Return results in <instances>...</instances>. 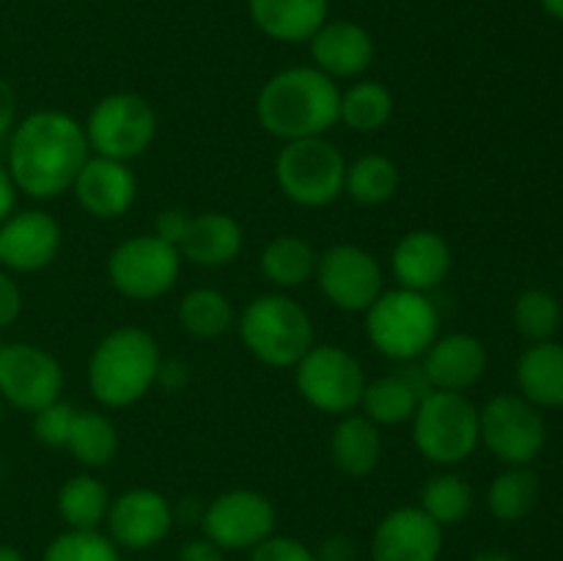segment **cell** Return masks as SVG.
Returning a JSON list of instances; mask_svg holds the SVG:
<instances>
[{
	"label": "cell",
	"instance_id": "obj_1",
	"mask_svg": "<svg viewBox=\"0 0 563 561\" xmlns=\"http://www.w3.org/2000/svg\"><path fill=\"white\" fill-rule=\"evenodd\" d=\"M88 152L86 130L69 113L36 110L11 135L9 174L31 198H55L75 185Z\"/></svg>",
	"mask_w": 563,
	"mask_h": 561
},
{
	"label": "cell",
	"instance_id": "obj_2",
	"mask_svg": "<svg viewBox=\"0 0 563 561\" xmlns=\"http://www.w3.org/2000/svg\"><path fill=\"white\" fill-rule=\"evenodd\" d=\"M341 91L317 66H291L264 82L256 99L258 124L284 143L319 138L339 121Z\"/></svg>",
	"mask_w": 563,
	"mask_h": 561
},
{
	"label": "cell",
	"instance_id": "obj_3",
	"mask_svg": "<svg viewBox=\"0 0 563 561\" xmlns=\"http://www.w3.org/2000/svg\"><path fill=\"white\" fill-rule=\"evenodd\" d=\"M159 346L148 330L126 324L104 336L88 361L91 394L108 407L135 405L157 380Z\"/></svg>",
	"mask_w": 563,
	"mask_h": 561
},
{
	"label": "cell",
	"instance_id": "obj_4",
	"mask_svg": "<svg viewBox=\"0 0 563 561\" xmlns=\"http://www.w3.org/2000/svg\"><path fill=\"white\" fill-rule=\"evenodd\" d=\"M240 336L253 358L278 369L297 366L313 346L311 317L289 295H262L247 302Z\"/></svg>",
	"mask_w": 563,
	"mask_h": 561
},
{
	"label": "cell",
	"instance_id": "obj_5",
	"mask_svg": "<svg viewBox=\"0 0 563 561\" xmlns=\"http://www.w3.org/2000/svg\"><path fill=\"white\" fill-rule=\"evenodd\" d=\"M440 317L423 292H383L366 311V333L383 355L394 361H416L434 344Z\"/></svg>",
	"mask_w": 563,
	"mask_h": 561
},
{
	"label": "cell",
	"instance_id": "obj_6",
	"mask_svg": "<svg viewBox=\"0 0 563 561\" xmlns=\"http://www.w3.org/2000/svg\"><path fill=\"white\" fill-rule=\"evenodd\" d=\"M418 451L438 465H456L476 451L478 407L460 391H432L412 416Z\"/></svg>",
	"mask_w": 563,
	"mask_h": 561
},
{
	"label": "cell",
	"instance_id": "obj_7",
	"mask_svg": "<svg viewBox=\"0 0 563 561\" xmlns=\"http://www.w3.org/2000/svg\"><path fill=\"white\" fill-rule=\"evenodd\" d=\"M275 179L289 201L300 207H328L344 193L346 160L335 143L319 138L289 141L275 160Z\"/></svg>",
	"mask_w": 563,
	"mask_h": 561
},
{
	"label": "cell",
	"instance_id": "obj_8",
	"mask_svg": "<svg viewBox=\"0 0 563 561\" xmlns=\"http://www.w3.org/2000/svg\"><path fill=\"white\" fill-rule=\"evenodd\" d=\"M82 130H86L88 148H93L99 157L126 163L141 157L152 146L157 116L146 99L121 91L99 99Z\"/></svg>",
	"mask_w": 563,
	"mask_h": 561
},
{
	"label": "cell",
	"instance_id": "obj_9",
	"mask_svg": "<svg viewBox=\"0 0 563 561\" xmlns=\"http://www.w3.org/2000/svg\"><path fill=\"white\" fill-rule=\"evenodd\" d=\"M478 435L506 465H531L548 443V427L539 407L517 394L493 396L478 410Z\"/></svg>",
	"mask_w": 563,
	"mask_h": 561
},
{
	"label": "cell",
	"instance_id": "obj_10",
	"mask_svg": "<svg viewBox=\"0 0 563 561\" xmlns=\"http://www.w3.org/2000/svg\"><path fill=\"white\" fill-rule=\"evenodd\" d=\"M297 391L322 413H350L361 405L366 374L352 352L335 344H313L297 363Z\"/></svg>",
	"mask_w": 563,
	"mask_h": 561
},
{
	"label": "cell",
	"instance_id": "obj_11",
	"mask_svg": "<svg viewBox=\"0 0 563 561\" xmlns=\"http://www.w3.org/2000/svg\"><path fill=\"white\" fill-rule=\"evenodd\" d=\"M181 253L159 237H132L108 258L110 284L132 300H154L170 292L179 278Z\"/></svg>",
	"mask_w": 563,
	"mask_h": 561
},
{
	"label": "cell",
	"instance_id": "obj_12",
	"mask_svg": "<svg viewBox=\"0 0 563 561\" xmlns=\"http://www.w3.org/2000/svg\"><path fill=\"white\" fill-rule=\"evenodd\" d=\"M64 388V369L47 350L25 341L0 346V399L36 413L55 402Z\"/></svg>",
	"mask_w": 563,
	"mask_h": 561
},
{
	"label": "cell",
	"instance_id": "obj_13",
	"mask_svg": "<svg viewBox=\"0 0 563 561\" xmlns=\"http://www.w3.org/2000/svg\"><path fill=\"white\" fill-rule=\"evenodd\" d=\"M317 280L322 295L341 311H368L383 295V267L357 245H333L319 256Z\"/></svg>",
	"mask_w": 563,
	"mask_h": 561
},
{
	"label": "cell",
	"instance_id": "obj_14",
	"mask_svg": "<svg viewBox=\"0 0 563 561\" xmlns=\"http://www.w3.org/2000/svg\"><path fill=\"white\" fill-rule=\"evenodd\" d=\"M203 531L220 550L256 548L275 528V506L253 490H231L203 509Z\"/></svg>",
	"mask_w": 563,
	"mask_h": 561
},
{
	"label": "cell",
	"instance_id": "obj_15",
	"mask_svg": "<svg viewBox=\"0 0 563 561\" xmlns=\"http://www.w3.org/2000/svg\"><path fill=\"white\" fill-rule=\"evenodd\" d=\"M443 548V526L434 522L421 506H401L374 531V561H438Z\"/></svg>",
	"mask_w": 563,
	"mask_h": 561
},
{
	"label": "cell",
	"instance_id": "obj_16",
	"mask_svg": "<svg viewBox=\"0 0 563 561\" xmlns=\"http://www.w3.org/2000/svg\"><path fill=\"white\" fill-rule=\"evenodd\" d=\"M60 248V226L38 209L9 215L0 223V264L16 273L47 267Z\"/></svg>",
	"mask_w": 563,
	"mask_h": 561
},
{
	"label": "cell",
	"instance_id": "obj_17",
	"mask_svg": "<svg viewBox=\"0 0 563 561\" xmlns=\"http://www.w3.org/2000/svg\"><path fill=\"white\" fill-rule=\"evenodd\" d=\"M174 522V509L157 490L135 487L121 493L108 509L110 534L130 550H143L165 539Z\"/></svg>",
	"mask_w": 563,
	"mask_h": 561
},
{
	"label": "cell",
	"instance_id": "obj_18",
	"mask_svg": "<svg viewBox=\"0 0 563 561\" xmlns=\"http://www.w3.org/2000/svg\"><path fill=\"white\" fill-rule=\"evenodd\" d=\"M71 190L77 204L93 218H119L135 204L137 182L126 163L97 154L86 160Z\"/></svg>",
	"mask_w": 563,
	"mask_h": 561
},
{
	"label": "cell",
	"instance_id": "obj_19",
	"mask_svg": "<svg viewBox=\"0 0 563 561\" xmlns=\"http://www.w3.org/2000/svg\"><path fill=\"white\" fill-rule=\"evenodd\" d=\"M423 372L434 391H467L487 372V346L471 333L434 339L423 352Z\"/></svg>",
	"mask_w": 563,
	"mask_h": 561
},
{
	"label": "cell",
	"instance_id": "obj_20",
	"mask_svg": "<svg viewBox=\"0 0 563 561\" xmlns=\"http://www.w3.org/2000/svg\"><path fill=\"white\" fill-rule=\"evenodd\" d=\"M390 264H394V275L401 289L427 295L449 278L454 258H451L449 242L438 231L418 229L401 237Z\"/></svg>",
	"mask_w": 563,
	"mask_h": 561
},
{
	"label": "cell",
	"instance_id": "obj_21",
	"mask_svg": "<svg viewBox=\"0 0 563 561\" xmlns=\"http://www.w3.org/2000/svg\"><path fill=\"white\" fill-rule=\"evenodd\" d=\"M311 55L317 69L328 77H357L374 58V42L357 22H324L311 38Z\"/></svg>",
	"mask_w": 563,
	"mask_h": 561
},
{
	"label": "cell",
	"instance_id": "obj_22",
	"mask_svg": "<svg viewBox=\"0 0 563 561\" xmlns=\"http://www.w3.org/2000/svg\"><path fill=\"white\" fill-rule=\"evenodd\" d=\"M242 226L225 212H203L190 220L179 253L198 267H225L242 251Z\"/></svg>",
	"mask_w": 563,
	"mask_h": 561
},
{
	"label": "cell",
	"instance_id": "obj_23",
	"mask_svg": "<svg viewBox=\"0 0 563 561\" xmlns=\"http://www.w3.org/2000/svg\"><path fill=\"white\" fill-rule=\"evenodd\" d=\"M251 20L278 42H308L328 22V0H247Z\"/></svg>",
	"mask_w": 563,
	"mask_h": 561
},
{
	"label": "cell",
	"instance_id": "obj_24",
	"mask_svg": "<svg viewBox=\"0 0 563 561\" xmlns=\"http://www.w3.org/2000/svg\"><path fill=\"white\" fill-rule=\"evenodd\" d=\"M517 385L537 407H563V344L537 341L517 361Z\"/></svg>",
	"mask_w": 563,
	"mask_h": 561
},
{
	"label": "cell",
	"instance_id": "obj_25",
	"mask_svg": "<svg viewBox=\"0 0 563 561\" xmlns=\"http://www.w3.org/2000/svg\"><path fill=\"white\" fill-rule=\"evenodd\" d=\"M330 457L333 465L346 476H366L377 468L383 457V438L377 424L366 416H344L330 438Z\"/></svg>",
	"mask_w": 563,
	"mask_h": 561
},
{
	"label": "cell",
	"instance_id": "obj_26",
	"mask_svg": "<svg viewBox=\"0 0 563 561\" xmlns=\"http://www.w3.org/2000/svg\"><path fill=\"white\" fill-rule=\"evenodd\" d=\"M317 264L319 256L311 242L295 234L275 237L273 242H267L262 253L264 278L269 284L280 286V289H295V286L311 280L317 275Z\"/></svg>",
	"mask_w": 563,
	"mask_h": 561
},
{
	"label": "cell",
	"instance_id": "obj_27",
	"mask_svg": "<svg viewBox=\"0 0 563 561\" xmlns=\"http://www.w3.org/2000/svg\"><path fill=\"white\" fill-rule=\"evenodd\" d=\"M64 449H69L71 457L82 465L102 468L119 451V432H115L113 421L102 413L77 410Z\"/></svg>",
	"mask_w": 563,
	"mask_h": 561
},
{
	"label": "cell",
	"instance_id": "obj_28",
	"mask_svg": "<svg viewBox=\"0 0 563 561\" xmlns=\"http://www.w3.org/2000/svg\"><path fill=\"white\" fill-rule=\"evenodd\" d=\"M344 190L352 201L363 207H377L390 201L399 190V168L385 154H363L355 163L346 165Z\"/></svg>",
	"mask_w": 563,
	"mask_h": 561
},
{
	"label": "cell",
	"instance_id": "obj_29",
	"mask_svg": "<svg viewBox=\"0 0 563 561\" xmlns=\"http://www.w3.org/2000/svg\"><path fill=\"white\" fill-rule=\"evenodd\" d=\"M394 116V94L377 80H361L341 94L339 121L355 132H377Z\"/></svg>",
	"mask_w": 563,
	"mask_h": 561
},
{
	"label": "cell",
	"instance_id": "obj_30",
	"mask_svg": "<svg viewBox=\"0 0 563 561\" xmlns=\"http://www.w3.org/2000/svg\"><path fill=\"white\" fill-rule=\"evenodd\" d=\"M108 487L99 479L86 476V473L71 476L58 493L60 517L69 522V528H77V531H93L108 517Z\"/></svg>",
	"mask_w": 563,
	"mask_h": 561
},
{
	"label": "cell",
	"instance_id": "obj_31",
	"mask_svg": "<svg viewBox=\"0 0 563 561\" xmlns=\"http://www.w3.org/2000/svg\"><path fill=\"white\" fill-rule=\"evenodd\" d=\"M537 501L539 476L533 471H528V465H511L509 471L498 473L495 482L489 484V512L504 522H517L526 515H531Z\"/></svg>",
	"mask_w": 563,
	"mask_h": 561
},
{
	"label": "cell",
	"instance_id": "obj_32",
	"mask_svg": "<svg viewBox=\"0 0 563 561\" xmlns=\"http://www.w3.org/2000/svg\"><path fill=\"white\" fill-rule=\"evenodd\" d=\"M179 322L196 339H218L234 324V308L218 289H192L179 302Z\"/></svg>",
	"mask_w": 563,
	"mask_h": 561
},
{
	"label": "cell",
	"instance_id": "obj_33",
	"mask_svg": "<svg viewBox=\"0 0 563 561\" xmlns=\"http://www.w3.org/2000/svg\"><path fill=\"white\" fill-rule=\"evenodd\" d=\"M366 418L374 424H405L416 416L418 405H421V396L399 377V374H388V377H379L374 383H366L361 399Z\"/></svg>",
	"mask_w": 563,
	"mask_h": 561
},
{
	"label": "cell",
	"instance_id": "obj_34",
	"mask_svg": "<svg viewBox=\"0 0 563 561\" xmlns=\"http://www.w3.org/2000/svg\"><path fill=\"white\" fill-rule=\"evenodd\" d=\"M421 509L440 526H454V522L465 520L473 509L471 484L454 473L429 479L421 493Z\"/></svg>",
	"mask_w": 563,
	"mask_h": 561
},
{
	"label": "cell",
	"instance_id": "obj_35",
	"mask_svg": "<svg viewBox=\"0 0 563 561\" xmlns=\"http://www.w3.org/2000/svg\"><path fill=\"white\" fill-rule=\"evenodd\" d=\"M515 328L526 339L550 341L561 328V302L544 289H528L515 302Z\"/></svg>",
	"mask_w": 563,
	"mask_h": 561
},
{
	"label": "cell",
	"instance_id": "obj_36",
	"mask_svg": "<svg viewBox=\"0 0 563 561\" xmlns=\"http://www.w3.org/2000/svg\"><path fill=\"white\" fill-rule=\"evenodd\" d=\"M44 561H119V550L97 528L93 531L71 528L47 544Z\"/></svg>",
	"mask_w": 563,
	"mask_h": 561
},
{
	"label": "cell",
	"instance_id": "obj_37",
	"mask_svg": "<svg viewBox=\"0 0 563 561\" xmlns=\"http://www.w3.org/2000/svg\"><path fill=\"white\" fill-rule=\"evenodd\" d=\"M75 407L69 402H49L47 407L33 413V435H36L38 443L53 446V449H60L66 446V438H69L71 421H75Z\"/></svg>",
	"mask_w": 563,
	"mask_h": 561
},
{
	"label": "cell",
	"instance_id": "obj_38",
	"mask_svg": "<svg viewBox=\"0 0 563 561\" xmlns=\"http://www.w3.org/2000/svg\"><path fill=\"white\" fill-rule=\"evenodd\" d=\"M251 561H317V556L291 537H267L253 548Z\"/></svg>",
	"mask_w": 563,
	"mask_h": 561
},
{
	"label": "cell",
	"instance_id": "obj_39",
	"mask_svg": "<svg viewBox=\"0 0 563 561\" xmlns=\"http://www.w3.org/2000/svg\"><path fill=\"white\" fill-rule=\"evenodd\" d=\"M190 215L185 209H163L157 215V226H154V237H159L168 245L179 248V242L185 240L187 229H190Z\"/></svg>",
	"mask_w": 563,
	"mask_h": 561
},
{
	"label": "cell",
	"instance_id": "obj_40",
	"mask_svg": "<svg viewBox=\"0 0 563 561\" xmlns=\"http://www.w3.org/2000/svg\"><path fill=\"white\" fill-rule=\"evenodd\" d=\"M22 311V295L14 280L0 270V328L14 322Z\"/></svg>",
	"mask_w": 563,
	"mask_h": 561
},
{
	"label": "cell",
	"instance_id": "obj_41",
	"mask_svg": "<svg viewBox=\"0 0 563 561\" xmlns=\"http://www.w3.org/2000/svg\"><path fill=\"white\" fill-rule=\"evenodd\" d=\"M154 383H159L165 391H170V394H176V391H181L187 383H190V369H187V363L181 361V358H170V361H159L157 380H154Z\"/></svg>",
	"mask_w": 563,
	"mask_h": 561
},
{
	"label": "cell",
	"instance_id": "obj_42",
	"mask_svg": "<svg viewBox=\"0 0 563 561\" xmlns=\"http://www.w3.org/2000/svg\"><path fill=\"white\" fill-rule=\"evenodd\" d=\"M313 556H317V561H357V548L350 537L333 534V537L322 539Z\"/></svg>",
	"mask_w": 563,
	"mask_h": 561
},
{
	"label": "cell",
	"instance_id": "obj_43",
	"mask_svg": "<svg viewBox=\"0 0 563 561\" xmlns=\"http://www.w3.org/2000/svg\"><path fill=\"white\" fill-rule=\"evenodd\" d=\"M16 119V91L5 77H0V138L14 127Z\"/></svg>",
	"mask_w": 563,
	"mask_h": 561
},
{
	"label": "cell",
	"instance_id": "obj_44",
	"mask_svg": "<svg viewBox=\"0 0 563 561\" xmlns=\"http://www.w3.org/2000/svg\"><path fill=\"white\" fill-rule=\"evenodd\" d=\"M179 561H223V553L209 539H196V542H187L179 550Z\"/></svg>",
	"mask_w": 563,
	"mask_h": 561
},
{
	"label": "cell",
	"instance_id": "obj_45",
	"mask_svg": "<svg viewBox=\"0 0 563 561\" xmlns=\"http://www.w3.org/2000/svg\"><path fill=\"white\" fill-rule=\"evenodd\" d=\"M14 204H16V185L11 179L9 168L0 165V223H3L9 215H14Z\"/></svg>",
	"mask_w": 563,
	"mask_h": 561
},
{
	"label": "cell",
	"instance_id": "obj_46",
	"mask_svg": "<svg viewBox=\"0 0 563 561\" xmlns=\"http://www.w3.org/2000/svg\"><path fill=\"white\" fill-rule=\"evenodd\" d=\"M542 6L550 16H555V20L563 22V0H542Z\"/></svg>",
	"mask_w": 563,
	"mask_h": 561
},
{
	"label": "cell",
	"instance_id": "obj_47",
	"mask_svg": "<svg viewBox=\"0 0 563 561\" xmlns=\"http://www.w3.org/2000/svg\"><path fill=\"white\" fill-rule=\"evenodd\" d=\"M473 561H515L509 553H500V550H487V553H478Z\"/></svg>",
	"mask_w": 563,
	"mask_h": 561
},
{
	"label": "cell",
	"instance_id": "obj_48",
	"mask_svg": "<svg viewBox=\"0 0 563 561\" xmlns=\"http://www.w3.org/2000/svg\"><path fill=\"white\" fill-rule=\"evenodd\" d=\"M0 561H25L20 550L9 548V544H0Z\"/></svg>",
	"mask_w": 563,
	"mask_h": 561
},
{
	"label": "cell",
	"instance_id": "obj_49",
	"mask_svg": "<svg viewBox=\"0 0 563 561\" xmlns=\"http://www.w3.org/2000/svg\"><path fill=\"white\" fill-rule=\"evenodd\" d=\"M0 418H3V399H0Z\"/></svg>",
	"mask_w": 563,
	"mask_h": 561
},
{
	"label": "cell",
	"instance_id": "obj_50",
	"mask_svg": "<svg viewBox=\"0 0 563 561\" xmlns=\"http://www.w3.org/2000/svg\"><path fill=\"white\" fill-rule=\"evenodd\" d=\"M0 476H3V465H0Z\"/></svg>",
	"mask_w": 563,
	"mask_h": 561
},
{
	"label": "cell",
	"instance_id": "obj_51",
	"mask_svg": "<svg viewBox=\"0 0 563 561\" xmlns=\"http://www.w3.org/2000/svg\"><path fill=\"white\" fill-rule=\"evenodd\" d=\"M0 346H3V344H0Z\"/></svg>",
	"mask_w": 563,
	"mask_h": 561
}]
</instances>
